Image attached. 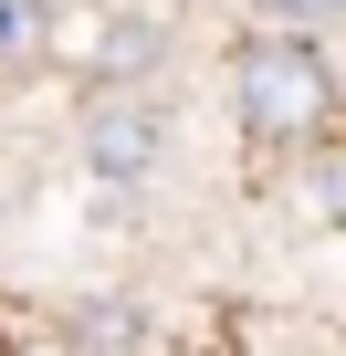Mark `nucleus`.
<instances>
[{
	"instance_id": "5",
	"label": "nucleus",
	"mask_w": 346,
	"mask_h": 356,
	"mask_svg": "<svg viewBox=\"0 0 346 356\" xmlns=\"http://www.w3.org/2000/svg\"><path fill=\"white\" fill-rule=\"evenodd\" d=\"M315 210L346 231V157H325V168H315Z\"/></svg>"
},
{
	"instance_id": "4",
	"label": "nucleus",
	"mask_w": 346,
	"mask_h": 356,
	"mask_svg": "<svg viewBox=\"0 0 346 356\" xmlns=\"http://www.w3.org/2000/svg\"><path fill=\"white\" fill-rule=\"evenodd\" d=\"M336 22H346V0H262V32H294V42H315Z\"/></svg>"
},
{
	"instance_id": "2",
	"label": "nucleus",
	"mask_w": 346,
	"mask_h": 356,
	"mask_svg": "<svg viewBox=\"0 0 346 356\" xmlns=\"http://www.w3.org/2000/svg\"><path fill=\"white\" fill-rule=\"evenodd\" d=\"M84 168H95V189H147L168 168V115L147 95H95L84 105Z\"/></svg>"
},
{
	"instance_id": "1",
	"label": "nucleus",
	"mask_w": 346,
	"mask_h": 356,
	"mask_svg": "<svg viewBox=\"0 0 346 356\" xmlns=\"http://www.w3.org/2000/svg\"><path fill=\"white\" fill-rule=\"evenodd\" d=\"M231 115H242L262 147H304V136L336 115V63H325V42L252 32V42L231 53Z\"/></svg>"
},
{
	"instance_id": "3",
	"label": "nucleus",
	"mask_w": 346,
	"mask_h": 356,
	"mask_svg": "<svg viewBox=\"0 0 346 356\" xmlns=\"http://www.w3.org/2000/svg\"><path fill=\"white\" fill-rule=\"evenodd\" d=\"M74 346L126 356V346H136V304H84V314H74Z\"/></svg>"
}]
</instances>
